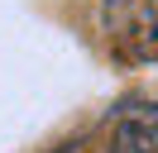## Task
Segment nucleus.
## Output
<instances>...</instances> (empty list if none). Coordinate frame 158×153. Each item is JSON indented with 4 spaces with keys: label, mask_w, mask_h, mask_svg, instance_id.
<instances>
[{
    "label": "nucleus",
    "mask_w": 158,
    "mask_h": 153,
    "mask_svg": "<svg viewBox=\"0 0 158 153\" xmlns=\"http://www.w3.org/2000/svg\"><path fill=\"white\" fill-rule=\"evenodd\" d=\"M101 24L125 62H158V0H106Z\"/></svg>",
    "instance_id": "obj_1"
},
{
    "label": "nucleus",
    "mask_w": 158,
    "mask_h": 153,
    "mask_svg": "<svg viewBox=\"0 0 158 153\" xmlns=\"http://www.w3.org/2000/svg\"><path fill=\"white\" fill-rule=\"evenodd\" d=\"M110 153H158V105L129 101L110 124Z\"/></svg>",
    "instance_id": "obj_2"
}]
</instances>
